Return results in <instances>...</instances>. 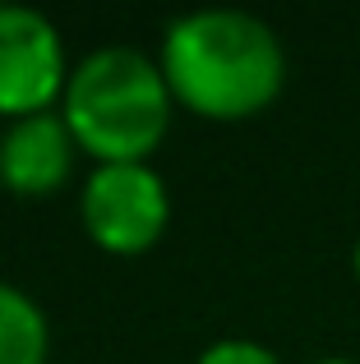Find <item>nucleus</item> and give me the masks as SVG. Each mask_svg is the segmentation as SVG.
Segmentation results:
<instances>
[{
	"label": "nucleus",
	"instance_id": "nucleus-7",
	"mask_svg": "<svg viewBox=\"0 0 360 364\" xmlns=\"http://www.w3.org/2000/svg\"><path fill=\"white\" fill-rule=\"evenodd\" d=\"M194 364H282V360L272 355L268 346L250 341V337H222V341H213V346H203V355Z\"/></svg>",
	"mask_w": 360,
	"mask_h": 364
},
{
	"label": "nucleus",
	"instance_id": "nucleus-6",
	"mask_svg": "<svg viewBox=\"0 0 360 364\" xmlns=\"http://www.w3.org/2000/svg\"><path fill=\"white\" fill-rule=\"evenodd\" d=\"M51 328L28 291L0 282V364H46Z\"/></svg>",
	"mask_w": 360,
	"mask_h": 364
},
{
	"label": "nucleus",
	"instance_id": "nucleus-5",
	"mask_svg": "<svg viewBox=\"0 0 360 364\" xmlns=\"http://www.w3.org/2000/svg\"><path fill=\"white\" fill-rule=\"evenodd\" d=\"M74 157H79V143L60 111L9 120L0 134V185L23 198L55 194L74 176Z\"/></svg>",
	"mask_w": 360,
	"mask_h": 364
},
{
	"label": "nucleus",
	"instance_id": "nucleus-4",
	"mask_svg": "<svg viewBox=\"0 0 360 364\" xmlns=\"http://www.w3.org/2000/svg\"><path fill=\"white\" fill-rule=\"evenodd\" d=\"M74 65L65 60L60 28L33 5H0V116H42L65 97Z\"/></svg>",
	"mask_w": 360,
	"mask_h": 364
},
{
	"label": "nucleus",
	"instance_id": "nucleus-9",
	"mask_svg": "<svg viewBox=\"0 0 360 364\" xmlns=\"http://www.w3.org/2000/svg\"><path fill=\"white\" fill-rule=\"evenodd\" d=\"M351 263H356V282H360V240H356V258H351Z\"/></svg>",
	"mask_w": 360,
	"mask_h": 364
},
{
	"label": "nucleus",
	"instance_id": "nucleus-8",
	"mask_svg": "<svg viewBox=\"0 0 360 364\" xmlns=\"http://www.w3.org/2000/svg\"><path fill=\"white\" fill-rule=\"evenodd\" d=\"M309 364H360V360H346V355H328V360H309Z\"/></svg>",
	"mask_w": 360,
	"mask_h": 364
},
{
	"label": "nucleus",
	"instance_id": "nucleus-2",
	"mask_svg": "<svg viewBox=\"0 0 360 364\" xmlns=\"http://www.w3.org/2000/svg\"><path fill=\"white\" fill-rule=\"evenodd\" d=\"M171 88L157 60L134 46H97L70 70L60 116L74 143L97 166L107 161H148L171 124Z\"/></svg>",
	"mask_w": 360,
	"mask_h": 364
},
{
	"label": "nucleus",
	"instance_id": "nucleus-3",
	"mask_svg": "<svg viewBox=\"0 0 360 364\" xmlns=\"http://www.w3.org/2000/svg\"><path fill=\"white\" fill-rule=\"evenodd\" d=\"M83 231L107 254H144L162 240L171 222L166 180L148 161H107L92 166L79 198Z\"/></svg>",
	"mask_w": 360,
	"mask_h": 364
},
{
	"label": "nucleus",
	"instance_id": "nucleus-1",
	"mask_svg": "<svg viewBox=\"0 0 360 364\" xmlns=\"http://www.w3.org/2000/svg\"><path fill=\"white\" fill-rule=\"evenodd\" d=\"M166 88L203 120H250L277 102L287 51L263 18L245 9H189L162 33Z\"/></svg>",
	"mask_w": 360,
	"mask_h": 364
}]
</instances>
